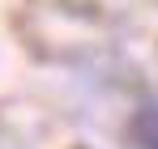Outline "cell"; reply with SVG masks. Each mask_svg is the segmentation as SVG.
Masks as SVG:
<instances>
[{"mask_svg": "<svg viewBox=\"0 0 158 149\" xmlns=\"http://www.w3.org/2000/svg\"><path fill=\"white\" fill-rule=\"evenodd\" d=\"M137 136H141V145L145 149H158V111H141V119H137Z\"/></svg>", "mask_w": 158, "mask_h": 149, "instance_id": "1", "label": "cell"}]
</instances>
